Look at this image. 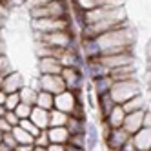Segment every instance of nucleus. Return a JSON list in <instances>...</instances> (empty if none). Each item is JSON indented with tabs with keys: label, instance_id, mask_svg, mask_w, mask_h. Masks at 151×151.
<instances>
[{
	"label": "nucleus",
	"instance_id": "nucleus-1",
	"mask_svg": "<svg viewBox=\"0 0 151 151\" xmlns=\"http://www.w3.org/2000/svg\"><path fill=\"white\" fill-rule=\"evenodd\" d=\"M131 33L133 31L127 26H122V27H116V29H111V31H106V33L99 35L95 40L99 44L100 57H104L106 53H109L115 47H131L133 40H135V35H131Z\"/></svg>",
	"mask_w": 151,
	"mask_h": 151
},
{
	"label": "nucleus",
	"instance_id": "nucleus-2",
	"mask_svg": "<svg viewBox=\"0 0 151 151\" xmlns=\"http://www.w3.org/2000/svg\"><path fill=\"white\" fill-rule=\"evenodd\" d=\"M33 20L38 18H69V9L68 4L64 0H51V2L35 7V9H29Z\"/></svg>",
	"mask_w": 151,
	"mask_h": 151
},
{
	"label": "nucleus",
	"instance_id": "nucleus-3",
	"mask_svg": "<svg viewBox=\"0 0 151 151\" xmlns=\"http://www.w3.org/2000/svg\"><path fill=\"white\" fill-rule=\"evenodd\" d=\"M137 95H140V84L135 78L122 80V82H113L111 89H109V96L113 99L115 104H124Z\"/></svg>",
	"mask_w": 151,
	"mask_h": 151
},
{
	"label": "nucleus",
	"instance_id": "nucleus-4",
	"mask_svg": "<svg viewBox=\"0 0 151 151\" xmlns=\"http://www.w3.org/2000/svg\"><path fill=\"white\" fill-rule=\"evenodd\" d=\"M37 42L44 44L53 49H68L73 42L75 37L69 29L66 31H53V33H37Z\"/></svg>",
	"mask_w": 151,
	"mask_h": 151
},
{
	"label": "nucleus",
	"instance_id": "nucleus-5",
	"mask_svg": "<svg viewBox=\"0 0 151 151\" xmlns=\"http://www.w3.org/2000/svg\"><path fill=\"white\" fill-rule=\"evenodd\" d=\"M71 27L69 18H38L33 20L35 33H53V31H66Z\"/></svg>",
	"mask_w": 151,
	"mask_h": 151
},
{
	"label": "nucleus",
	"instance_id": "nucleus-6",
	"mask_svg": "<svg viewBox=\"0 0 151 151\" xmlns=\"http://www.w3.org/2000/svg\"><path fill=\"white\" fill-rule=\"evenodd\" d=\"M80 91H62L58 95H55V100H53V109H58L66 115H71V111L75 109V106L80 102Z\"/></svg>",
	"mask_w": 151,
	"mask_h": 151
},
{
	"label": "nucleus",
	"instance_id": "nucleus-7",
	"mask_svg": "<svg viewBox=\"0 0 151 151\" xmlns=\"http://www.w3.org/2000/svg\"><path fill=\"white\" fill-rule=\"evenodd\" d=\"M60 78L64 80V86H66L68 91H80L84 84V73L82 69L77 68H62Z\"/></svg>",
	"mask_w": 151,
	"mask_h": 151
},
{
	"label": "nucleus",
	"instance_id": "nucleus-8",
	"mask_svg": "<svg viewBox=\"0 0 151 151\" xmlns=\"http://www.w3.org/2000/svg\"><path fill=\"white\" fill-rule=\"evenodd\" d=\"M37 91H46V93H51V95H58L62 91H66V86H64V80L60 78V75H40Z\"/></svg>",
	"mask_w": 151,
	"mask_h": 151
},
{
	"label": "nucleus",
	"instance_id": "nucleus-9",
	"mask_svg": "<svg viewBox=\"0 0 151 151\" xmlns=\"http://www.w3.org/2000/svg\"><path fill=\"white\" fill-rule=\"evenodd\" d=\"M99 60H100L102 66H106L107 69H115V68H122V66H129V64H133L135 57H133V51H126V53H118V55L100 57Z\"/></svg>",
	"mask_w": 151,
	"mask_h": 151
},
{
	"label": "nucleus",
	"instance_id": "nucleus-10",
	"mask_svg": "<svg viewBox=\"0 0 151 151\" xmlns=\"http://www.w3.org/2000/svg\"><path fill=\"white\" fill-rule=\"evenodd\" d=\"M104 140H106V146H107V149H109V151H118L129 140V135L124 131L122 127L107 129V133L104 135Z\"/></svg>",
	"mask_w": 151,
	"mask_h": 151
},
{
	"label": "nucleus",
	"instance_id": "nucleus-11",
	"mask_svg": "<svg viewBox=\"0 0 151 151\" xmlns=\"http://www.w3.org/2000/svg\"><path fill=\"white\" fill-rule=\"evenodd\" d=\"M144 115H146V109L142 111H135V113H127L124 116V122H122V129L131 137L133 133H137L138 129L144 127Z\"/></svg>",
	"mask_w": 151,
	"mask_h": 151
},
{
	"label": "nucleus",
	"instance_id": "nucleus-12",
	"mask_svg": "<svg viewBox=\"0 0 151 151\" xmlns=\"http://www.w3.org/2000/svg\"><path fill=\"white\" fill-rule=\"evenodd\" d=\"M75 9L80 11H89L95 7H118L120 0H71Z\"/></svg>",
	"mask_w": 151,
	"mask_h": 151
},
{
	"label": "nucleus",
	"instance_id": "nucleus-13",
	"mask_svg": "<svg viewBox=\"0 0 151 151\" xmlns=\"http://www.w3.org/2000/svg\"><path fill=\"white\" fill-rule=\"evenodd\" d=\"M38 71L40 75H60L62 64L57 57H42L38 58Z\"/></svg>",
	"mask_w": 151,
	"mask_h": 151
},
{
	"label": "nucleus",
	"instance_id": "nucleus-14",
	"mask_svg": "<svg viewBox=\"0 0 151 151\" xmlns=\"http://www.w3.org/2000/svg\"><path fill=\"white\" fill-rule=\"evenodd\" d=\"M20 88H24V78L20 73L11 71V73L4 75V80H2V91L4 93H17Z\"/></svg>",
	"mask_w": 151,
	"mask_h": 151
},
{
	"label": "nucleus",
	"instance_id": "nucleus-15",
	"mask_svg": "<svg viewBox=\"0 0 151 151\" xmlns=\"http://www.w3.org/2000/svg\"><path fill=\"white\" fill-rule=\"evenodd\" d=\"M129 142L133 144V147L137 151H149L151 146V138H149V127H142L137 133H133L129 137Z\"/></svg>",
	"mask_w": 151,
	"mask_h": 151
},
{
	"label": "nucleus",
	"instance_id": "nucleus-16",
	"mask_svg": "<svg viewBox=\"0 0 151 151\" xmlns=\"http://www.w3.org/2000/svg\"><path fill=\"white\" fill-rule=\"evenodd\" d=\"M29 120L33 122L38 129H47L49 127V111L33 106L31 107V113H29Z\"/></svg>",
	"mask_w": 151,
	"mask_h": 151
},
{
	"label": "nucleus",
	"instance_id": "nucleus-17",
	"mask_svg": "<svg viewBox=\"0 0 151 151\" xmlns=\"http://www.w3.org/2000/svg\"><path fill=\"white\" fill-rule=\"evenodd\" d=\"M109 78H111L113 82L131 80V78H135V66H133V64H129V66H122V68L109 69Z\"/></svg>",
	"mask_w": 151,
	"mask_h": 151
},
{
	"label": "nucleus",
	"instance_id": "nucleus-18",
	"mask_svg": "<svg viewBox=\"0 0 151 151\" xmlns=\"http://www.w3.org/2000/svg\"><path fill=\"white\" fill-rule=\"evenodd\" d=\"M116 104L113 102V99L109 96V93H102V95H96V107L100 109V116L102 120H106L107 116H109V113L113 111V107Z\"/></svg>",
	"mask_w": 151,
	"mask_h": 151
},
{
	"label": "nucleus",
	"instance_id": "nucleus-19",
	"mask_svg": "<svg viewBox=\"0 0 151 151\" xmlns=\"http://www.w3.org/2000/svg\"><path fill=\"white\" fill-rule=\"evenodd\" d=\"M124 116H126V113H124V109H122V106L120 104H116L115 107H113V111L109 113V116L104 120V124L109 127V129H116V127H122V122H124Z\"/></svg>",
	"mask_w": 151,
	"mask_h": 151
},
{
	"label": "nucleus",
	"instance_id": "nucleus-20",
	"mask_svg": "<svg viewBox=\"0 0 151 151\" xmlns=\"http://www.w3.org/2000/svg\"><path fill=\"white\" fill-rule=\"evenodd\" d=\"M86 71H88L91 80L100 78V77H107V75H109V69H107L106 66H102L99 58L96 60H88V64H86Z\"/></svg>",
	"mask_w": 151,
	"mask_h": 151
},
{
	"label": "nucleus",
	"instance_id": "nucleus-21",
	"mask_svg": "<svg viewBox=\"0 0 151 151\" xmlns=\"http://www.w3.org/2000/svg\"><path fill=\"white\" fill-rule=\"evenodd\" d=\"M120 106H122V109H124L126 115H127V113H135V111L147 109V107H146V100H144V95H142V93L137 95V96H133V99H129L127 102H124V104H120Z\"/></svg>",
	"mask_w": 151,
	"mask_h": 151
},
{
	"label": "nucleus",
	"instance_id": "nucleus-22",
	"mask_svg": "<svg viewBox=\"0 0 151 151\" xmlns=\"http://www.w3.org/2000/svg\"><path fill=\"white\" fill-rule=\"evenodd\" d=\"M47 138H49V144H66L69 133L66 127H47Z\"/></svg>",
	"mask_w": 151,
	"mask_h": 151
},
{
	"label": "nucleus",
	"instance_id": "nucleus-23",
	"mask_svg": "<svg viewBox=\"0 0 151 151\" xmlns=\"http://www.w3.org/2000/svg\"><path fill=\"white\" fill-rule=\"evenodd\" d=\"M84 138H86V151H93L96 142H99V131H96V127L93 124H86Z\"/></svg>",
	"mask_w": 151,
	"mask_h": 151
},
{
	"label": "nucleus",
	"instance_id": "nucleus-24",
	"mask_svg": "<svg viewBox=\"0 0 151 151\" xmlns=\"http://www.w3.org/2000/svg\"><path fill=\"white\" fill-rule=\"evenodd\" d=\"M66 129L69 135H82L86 131V118H75L69 116L66 122Z\"/></svg>",
	"mask_w": 151,
	"mask_h": 151
},
{
	"label": "nucleus",
	"instance_id": "nucleus-25",
	"mask_svg": "<svg viewBox=\"0 0 151 151\" xmlns=\"http://www.w3.org/2000/svg\"><path fill=\"white\" fill-rule=\"evenodd\" d=\"M53 100H55V95L46 93V91H37L35 106L37 107H42V109H46V111H51L53 109Z\"/></svg>",
	"mask_w": 151,
	"mask_h": 151
},
{
	"label": "nucleus",
	"instance_id": "nucleus-26",
	"mask_svg": "<svg viewBox=\"0 0 151 151\" xmlns=\"http://www.w3.org/2000/svg\"><path fill=\"white\" fill-rule=\"evenodd\" d=\"M68 118H69V115L62 113L58 109H51L49 111V127H66Z\"/></svg>",
	"mask_w": 151,
	"mask_h": 151
},
{
	"label": "nucleus",
	"instance_id": "nucleus-27",
	"mask_svg": "<svg viewBox=\"0 0 151 151\" xmlns=\"http://www.w3.org/2000/svg\"><path fill=\"white\" fill-rule=\"evenodd\" d=\"M111 86H113V80L109 78V75H107V77H100V78H95L93 80V88H95V93L96 95L109 93Z\"/></svg>",
	"mask_w": 151,
	"mask_h": 151
},
{
	"label": "nucleus",
	"instance_id": "nucleus-28",
	"mask_svg": "<svg viewBox=\"0 0 151 151\" xmlns=\"http://www.w3.org/2000/svg\"><path fill=\"white\" fill-rule=\"evenodd\" d=\"M18 99L22 104H27V106H35V100H37V89H31V88H20L18 91Z\"/></svg>",
	"mask_w": 151,
	"mask_h": 151
},
{
	"label": "nucleus",
	"instance_id": "nucleus-29",
	"mask_svg": "<svg viewBox=\"0 0 151 151\" xmlns=\"http://www.w3.org/2000/svg\"><path fill=\"white\" fill-rule=\"evenodd\" d=\"M11 135H13L15 140H17V146H18V144H33V137H31L27 131H24L20 126H15V127L11 129Z\"/></svg>",
	"mask_w": 151,
	"mask_h": 151
},
{
	"label": "nucleus",
	"instance_id": "nucleus-30",
	"mask_svg": "<svg viewBox=\"0 0 151 151\" xmlns=\"http://www.w3.org/2000/svg\"><path fill=\"white\" fill-rule=\"evenodd\" d=\"M18 126H20V127H22V129H24V131H27V133H29L31 137H33V138H35V137H37V135L40 133V129H38V127H37V126H35L33 122H31V120H29V118H22V120H20V122H18Z\"/></svg>",
	"mask_w": 151,
	"mask_h": 151
},
{
	"label": "nucleus",
	"instance_id": "nucleus-31",
	"mask_svg": "<svg viewBox=\"0 0 151 151\" xmlns=\"http://www.w3.org/2000/svg\"><path fill=\"white\" fill-rule=\"evenodd\" d=\"M66 146H73V147H78V149H84V151H86V138H84V133H82V135H69Z\"/></svg>",
	"mask_w": 151,
	"mask_h": 151
},
{
	"label": "nucleus",
	"instance_id": "nucleus-32",
	"mask_svg": "<svg viewBox=\"0 0 151 151\" xmlns=\"http://www.w3.org/2000/svg\"><path fill=\"white\" fill-rule=\"evenodd\" d=\"M20 104V99H18V93H7L6 96V102H4V107L6 111H13L15 107Z\"/></svg>",
	"mask_w": 151,
	"mask_h": 151
},
{
	"label": "nucleus",
	"instance_id": "nucleus-33",
	"mask_svg": "<svg viewBox=\"0 0 151 151\" xmlns=\"http://www.w3.org/2000/svg\"><path fill=\"white\" fill-rule=\"evenodd\" d=\"M33 146H37V147H47L49 146V138H47L46 129H40V133L33 138Z\"/></svg>",
	"mask_w": 151,
	"mask_h": 151
},
{
	"label": "nucleus",
	"instance_id": "nucleus-34",
	"mask_svg": "<svg viewBox=\"0 0 151 151\" xmlns=\"http://www.w3.org/2000/svg\"><path fill=\"white\" fill-rule=\"evenodd\" d=\"M31 107H33V106H27V104H22V102H20L17 107H15V115L20 118V120H22V118H29V113H31Z\"/></svg>",
	"mask_w": 151,
	"mask_h": 151
},
{
	"label": "nucleus",
	"instance_id": "nucleus-35",
	"mask_svg": "<svg viewBox=\"0 0 151 151\" xmlns=\"http://www.w3.org/2000/svg\"><path fill=\"white\" fill-rule=\"evenodd\" d=\"M2 118H4V120H6V122H7L9 126H11V127L18 126V122H20V118H18V116L15 115V111H6Z\"/></svg>",
	"mask_w": 151,
	"mask_h": 151
},
{
	"label": "nucleus",
	"instance_id": "nucleus-36",
	"mask_svg": "<svg viewBox=\"0 0 151 151\" xmlns=\"http://www.w3.org/2000/svg\"><path fill=\"white\" fill-rule=\"evenodd\" d=\"M0 142H4L9 149H15V147H17V140H15V137L11 135V131H9V133H4V135H2V140H0Z\"/></svg>",
	"mask_w": 151,
	"mask_h": 151
},
{
	"label": "nucleus",
	"instance_id": "nucleus-37",
	"mask_svg": "<svg viewBox=\"0 0 151 151\" xmlns=\"http://www.w3.org/2000/svg\"><path fill=\"white\" fill-rule=\"evenodd\" d=\"M7 73H11V69H9V64H7V58L6 57H0V75H7Z\"/></svg>",
	"mask_w": 151,
	"mask_h": 151
},
{
	"label": "nucleus",
	"instance_id": "nucleus-38",
	"mask_svg": "<svg viewBox=\"0 0 151 151\" xmlns=\"http://www.w3.org/2000/svg\"><path fill=\"white\" fill-rule=\"evenodd\" d=\"M11 129H13V127L9 126L7 122H6L2 116H0V131H2V133H9V131H11Z\"/></svg>",
	"mask_w": 151,
	"mask_h": 151
},
{
	"label": "nucleus",
	"instance_id": "nucleus-39",
	"mask_svg": "<svg viewBox=\"0 0 151 151\" xmlns=\"http://www.w3.org/2000/svg\"><path fill=\"white\" fill-rule=\"evenodd\" d=\"M66 149V144H49L46 147V151H64Z\"/></svg>",
	"mask_w": 151,
	"mask_h": 151
},
{
	"label": "nucleus",
	"instance_id": "nucleus-40",
	"mask_svg": "<svg viewBox=\"0 0 151 151\" xmlns=\"http://www.w3.org/2000/svg\"><path fill=\"white\" fill-rule=\"evenodd\" d=\"M33 147H35L33 144H18L13 151H33Z\"/></svg>",
	"mask_w": 151,
	"mask_h": 151
},
{
	"label": "nucleus",
	"instance_id": "nucleus-41",
	"mask_svg": "<svg viewBox=\"0 0 151 151\" xmlns=\"http://www.w3.org/2000/svg\"><path fill=\"white\" fill-rule=\"evenodd\" d=\"M118 151H137V149H135V147H133V144L127 140V142H126V144H124L120 149H118Z\"/></svg>",
	"mask_w": 151,
	"mask_h": 151
},
{
	"label": "nucleus",
	"instance_id": "nucleus-42",
	"mask_svg": "<svg viewBox=\"0 0 151 151\" xmlns=\"http://www.w3.org/2000/svg\"><path fill=\"white\" fill-rule=\"evenodd\" d=\"M6 96H7V93H4L2 89H0V106H4V102H6Z\"/></svg>",
	"mask_w": 151,
	"mask_h": 151
},
{
	"label": "nucleus",
	"instance_id": "nucleus-43",
	"mask_svg": "<svg viewBox=\"0 0 151 151\" xmlns=\"http://www.w3.org/2000/svg\"><path fill=\"white\" fill-rule=\"evenodd\" d=\"M64 151H84V149H78V147H73V146H66Z\"/></svg>",
	"mask_w": 151,
	"mask_h": 151
},
{
	"label": "nucleus",
	"instance_id": "nucleus-44",
	"mask_svg": "<svg viewBox=\"0 0 151 151\" xmlns=\"http://www.w3.org/2000/svg\"><path fill=\"white\" fill-rule=\"evenodd\" d=\"M0 151H13V149H9L4 142H0Z\"/></svg>",
	"mask_w": 151,
	"mask_h": 151
},
{
	"label": "nucleus",
	"instance_id": "nucleus-45",
	"mask_svg": "<svg viewBox=\"0 0 151 151\" xmlns=\"http://www.w3.org/2000/svg\"><path fill=\"white\" fill-rule=\"evenodd\" d=\"M4 11H6V4H2V2H0V13L4 15Z\"/></svg>",
	"mask_w": 151,
	"mask_h": 151
},
{
	"label": "nucleus",
	"instance_id": "nucleus-46",
	"mask_svg": "<svg viewBox=\"0 0 151 151\" xmlns=\"http://www.w3.org/2000/svg\"><path fill=\"white\" fill-rule=\"evenodd\" d=\"M4 113H6V107H4V106H0V116H4Z\"/></svg>",
	"mask_w": 151,
	"mask_h": 151
},
{
	"label": "nucleus",
	"instance_id": "nucleus-47",
	"mask_svg": "<svg viewBox=\"0 0 151 151\" xmlns=\"http://www.w3.org/2000/svg\"><path fill=\"white\" fill-rule=\"evenodd\" d=\"M33 151H46V147H37V146H35V147H33Z\"/></svg>",
	"mask_w": 151,
	"mask_h": 151
},
{
	"label": "nucleus",
	"instance_id": "nucleus-48",
	"mask_svg": "<svg viewBox=\"0 0 151 151\" xmlns=\"http://www.w3.org/2000/svg\"><path fill=\"white\" fill-rule=\"evenodd\" d=\"M2 80H4V77H2V75H0V89H2Z\"/></svg>",
	"mask_w": 151,
	"mask_h": 151
},
{
	"label": "nucleus",
	"instance_id": "nucleus-49",
	"mask_svg": "<svg viewBox=\"0 0 151 151\" xmlns=\"http://www.w3.org/2000/svg\"><path fill=\"white\" fill-rule=\"evenodd\" d=\"M2 135H4V133H2V131H0V140H2Z\"/></svg>",
	"mask_w": 151,
	"mask_h": 151
}]
</instances>
